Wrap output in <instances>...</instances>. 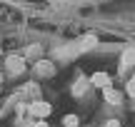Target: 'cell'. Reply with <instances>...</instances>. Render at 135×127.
Wrapping results in <instances>:
<instances>
[{
	"label": "cell",
	"instance_id": "6da1fadb",
	"mask_svg": "<svg viewBox=\"0 0 135 127\" xmlns=\"http://www.w3.org/2000/svg\"><path fill=\"white\" fill-rule=\"evenodd\" d=\"M28 112L33 115V117H38V120H45V117H50V112H53V107H50V102H33L28 107Z\"/></svg>",
	"mask_w": 135,
	"mask_h": 127
},
{
	"label": "cell",
	"instance_id": "7a4b0ae2",
	"mask_svg": "<svg viewBox=\"0 0 135 127\" xmlns=\"http://www.w3.org/2000/svg\"><path fill=\"white\" fill-rule=\"evenodd\" d=\"M5 67H8L10 75H18V72H23V70H25V60L20 57V55H10V57L5 60Z\"/></svg>",
	"mask_w": 135,
	"mask_h": 127
},
{
	"label": "cell",
	"instance_id": "3957f363",
	"mask_svg": "<svg viewBox=\"0 0 135 127\" xmlns=\"http://www.w3.org/2000/svg\"><path fill=\"white\" fill-rule=\"evenodd\" d=\"M35 75H40V77H53V75H55L53 62H48V60H40V62L35 65Z\"/></svg>",
	"mask_w": 135,
	"mask_h": 127
},
{
	"label": "cell",
	"instance_id": "277c9868",
	"mask_svg": "<svg viewBox=\"0 0 135 127\" xmlns=\"http://www.w3.org/2000/svg\"><path fill=\"white\" fill-rule=\"evenodd\" d=\"M133 62H135V50H125L123 52V57H120V72H125V70H130L133 67Z\"/></svg>",
	"mask_w": 135,
	"mask_h": 127
},
{
	"label": "cell",
	"instance_id": "5b68a950",
	"mask_svg": "<svg viewBox=\"0 0 135 127\" xmlns=\"http://www.w3.org/2000/svg\"><path fill=\"white\" fill-rule=\"evenodd\" d=\"M90 82L95 85V87H110V75L108 72H95L90 77Z\"/></svg>",
	"mask_w": 135,
	"mask_h": 127
},
{
	"label": "cell",
	"instance_id": "8992f818",
	"mask_svg": "<svg viewBox=\"0 0 135 127\" xmlns=\"http://www.w3.org/2000/svg\"><path fill=\"white\" fill-rule=\"evenodd\" d=\"M103 95H105V100H108L110 105H118V102H123V95H120V92H115L113 87H105V90H103Z\"/></svg>",
	"mask_w": 135,
	"mask_h": 127
},
{
	"label": "cell",
	"instance_id": "52a82bcc",
	"mask_svg": "<svg viewBox=\"0 0 135 127\" xmlns=\"http://www.w3.org/2000/svg\"><path fill=\"white\" fill-rule=\"evenodd\" d=\"M63 125L65 127H78V117H75V115H68V117L63 120Z\"/></svg>",
	"mask_w": 135,
	"mask_h": 127
},
{
	"label": "cell",
	"instance_id": "ba28073f",
	"mask_svg": "<svg viewBox=\"0 0 135 127\" xmlns=\"http://www.w3.org/2000/svg\"><path fill=\"white\" fill-rule=\"evenodd\" d=\"M125 90H128V95H135V75L128 80V87H125Z\"/></svg>",
	"mask_w": 135,
	"mask_h": 127
},
{
	"label": "cell",
	"instance_id": "9c48e42d",
	"mask_svg": "<svg viewBox=\"0 0 135 127\" xmlns=\"http://www.w3.org/2000/svg\"><path fill=\"white\" fill-rule=\"evenodd\" d=\"M105 127H120V122H118V120H108Z\"/></svg>",
	"mask_w": 135,
	"mask_h": 127
},
{
	"label": "cell",
	"instance_id": "30bf717a",
	"mask_svg": "<svg viewBox=\"0 0 135 127\" xmlns=\"http://www.w3.org/2000/svg\"><path fill=\"white\" fill-rule=\"evenodd\" d=\"M35 127H48V125H45V122H38V125H35Z\"/></svg>",
	"mask_w": 135,
	"mask_h": 127
}]
</instances>
